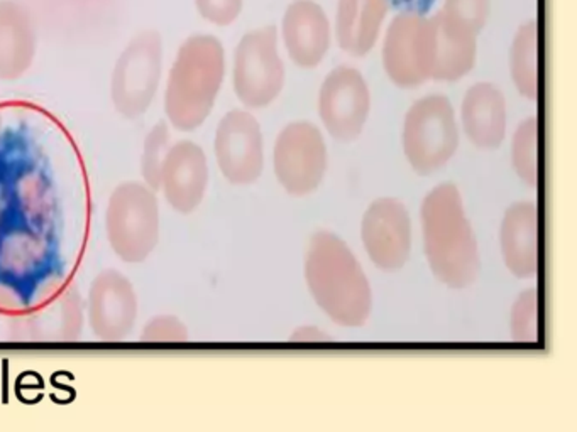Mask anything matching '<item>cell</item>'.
Instances as JSON below:
<instances>
[{
    "label": "cell",
    "mask_w": 577,
    "mask_h": 432,
    "mask_svg": "<svg viewBox=\"0 0 577 432\" xmlns=\"http://www.w3.org/2000/svg\"><path fill=\"white\" fill-rule=\"evenodd\" d=\"M226 78V49L219 37L193 34L180 44L166 78V122L178 132H193L214 110Z\"/></svg>",
    "instance_id": "obj_1"
},
{
    "label": "cell",
    "mask_w": 577,
    "mask_h": 432,
    "mask_svg": "<svg viewBox=\"0 0 577 432\" xmlns=\"http://www.w3.org/2000/svg\"><path fill=\"white\" fill-rule=\"evenodd\" d=\"M423 248L435 277L449 288L462 289L479 272V252L458 186H435L422 203Z\"/></svg>",
    "instance_id": "obj_2"
},
{
    "label": "cell",
    "mask_w": 577,
    "mask_h": 432,
    "mask_svg": "<svg viewBox=\"0 0 577 432\" xmlns=\"http://www.w3.org/2000/svg\"><path fill=\"white\" fill-rule=\"evenodd\" d=\"M305 279L318 306L342 326H363L372 307L369 282L358 259L337 235H312L305 257Z\"/></svg>",
    "instance_id": "obj_3"
},
{
    "label": "cell",
    "mask_w": 577,
    "mask_h": 432,
    "mask_svg": "<svg viewBox=\"0 0 577 432\" xmlns=\"http://www.w3.org/2000/svg\"><path fill=\"white\" fill-rule=\"evenodd\" d=\"M163 37L144 29L129 41L110 74V102L120 117H143L155 102L163 76Z\"/></svg>",
    "instance_id": "obj_4"
},
{
    "label": "cell",
    "mask_w": 577,
    "mask_h": 432,
    "mask_svg": "<svg viewBox=\"0 0 577 432\" xmlns=\"http://www.w3.org/2000/svg\"><path fill=\"white\" fill-rule=\"evenodd\" d=\"M459 126L450 100L434 93L418 98L403 122V152L415 173L422 176L439 171L455 156Z\"/></svg>",
    "instance_id": "obj_5"
},
{
    "label": "cell",
    "mask_w": 577,
    "mask_h": 432,
    "mask_svg": "<svg viewBox=\"0 0 577 432\" xmlns=\"http://www.w3.org/2000/svg\"><path fill=\"white\" fill-rule=\"evenodd\" d=\"M232 86L246 108L261 110L280 97L285 86V65L278 51V31L264 26L249 31L235 46Z\"/></svg>",
    "instance_id": "obj_6"
},
{
    "label": "cell",
    "mask_w": 577,
    "mask_h": 432,
    "mask_svg": "<svg viewBox=\"0 0 577 432\" xmlns=\"http://www.w3.org/2000/svg\"><path fill=\"white\" fill-rule=\"evenodd\" d=\"M105 227L110 245L122 259H144L155 248L160 230L155 189L138 181L119 184L109 199Z\"/></svg>",
    "instance_id": "obj_7"
},
{
    "label": "cell",
    "mask_w": 577,
    "mask_h": 432,
    "mask_svg": "<svg viewBox=\"0 0 577 432\" xmlns=\"http://www.w3.org/2000/svg\"><path fill=\"white\" fill-rule=\"evenodd\" d=\"M273 168L278 182L292 196L317 191L327 171V144L320 128L305 120L283 127L273 147Z\"/></svg>",
    "instance_id": "obj_8"
},
{
    "label": "cell",
    "mask_w": 577,
    "mask_h": 432,
    "mask_svg": "<svg viewBox=\"0 0 577 432\" xmlns=\"http://www.w3.org/2000/svg\"><path fill=\"white\" fill-rule=\"evenodd\" d=\"M434 36L430 19L418 12L394 15L384 34L383 68L394 85L412 90L432 80Z\"/></svg>",
    "instance_id": "obj_9"
},
{
    "label": "cell",
    "mask_w": 577,
    "mask_h": 432,
    "mask_svg": "<svg viewBox=\"0 0 577 432\" xmlns=\"http://www.w3.org/2000/svg\"><path fill=\"white\" fill-rule=\"evenodd\" d=\"M317 110L332 139L358 140L371 110V91L359 69L346 65L332 69L318 91Z\"/></svg>",
    "instance_id": "obj_10"
},
{
    "label": "cell",
    "mask_w": 577,
    "mask_h": 432,
    "mask_svg": "<svg viewBox=\"0 0 577 432\" xmlns=\"http://www.w3.org/2000/svg\"><path fill=\"white\" fill-rule=\"evenodd\" d=\"M214 154L220 173L232 184L246 186L259 180L264 166V145L261 126L251 112L235 108L220 119Z\"/></svg>",
    "instance_id": "obj_11"
},
{
    "label": "cell",
    "mask_w": 577,
    "mask_h": 432,
    "mask_svg": "<svg viewBox=\"0 0 577 432\" xmlns=\"http://www.w3.org/2000/svg\"><path fill=\"white\" fill-rule=\"evenodd\" d=\"M361 235L369 259L381 270L401 269L412 248V222L400 199L380 198L363 216Z\"/></svg>",
    "instance_id": "obj_12"
},
{
    "label": "cell",
    "mask_w": 577,
    "mask_h": 432,
    "mask_svg": "<svg viewBox=\"0 0 577 432\" xmlns=\"http://www.w3.org/2000/svg\"><path fill=\"white\" fill-rule=\"evenodd\" d=\"M209 184V162L202 145L181 139L169 145L160 174L166 201L180 213H192L202 203Z\"/></svg>",
    "instance_id": "obj_13"
},
{
    "label": "cell",
    "mask_w": 577,
    "mask_h": 432,
    "mask_svg": "<svg viewBox=\"0 0 577 432\" xmlns=\"http://www.w3.org/2000/svg\"><path fill=\"white\" fill-rule=\"evenodd\" d=\"M281 36L290 60L298 68L313 69L330 48V20L313 0H293L285 11Z\"/></svg>",
    "instance_id": "obj_14"
},
{
    "label": "cell",
    "mask_w": 577,
    "mask_h": 432,
    "mask_svg": "<svg viewBox=\"0 0 577 432\" xmlns=\"http://www.w3.org/2000/svg\"><path fill=\"white\" fill-rule=\"evenodd\" d=\"M464 135L481 151H495L506 135V100L503 91L489 81L472 85L460 105Z\"/></svg>",
    "instance_id": "obj_15"
},
{
    "label": "cell",
    "mask_w": 577,
    "mask_h": 432,
    "mask_svg": "<svg viewBox=\"0 0 577 432\" xmlns=\"http://www.w3.org/2000/svg\"><path fill=\"white\" fill-rule=\"evenodd\" d=\"M434 65L432 80L454 83L472 72L477 56V34L442 11L432 15Z\"/></svg>",
    "instance_id": "obj_16"
},
{
    "label": "cell",
    "mask_w": 577,
    "mask_h": 432,
    "mask_svg": "<svg viewBox=\"0 0 577 432\" xmlns=\"http://www.w3.org/2000/svg\"><path fill=\"white\" fill-rule=\"evenodd\" d=\"M501 252L510 272L529 279L538 272L540 228L538 208L530 201H518L506 210L501 223Z\"/></svg>",
    "instance_id": "obj_17"
},
{
    "label": "cell",
    "mask_w": 577,
    "mask_h": 432,
    "mask_svg": "<svg viewBox=\"0 0 577 432\" xmlns=\"http://www.w3.org/2000/svg\"><path fill=\"white\" fill-rule=\"evenodd\" d=\"M36 53L37 36L29 11L19 0H0V80L22 78Z\"/></svg>",
    "instance_id": "obj_18"
},
{
    "label": "cell",
    "mask_w": 577,
    "mask_h": 432,
    "mask_svg": "<svg viewBox=\"0 0 577 432\" xmlns=\"http://www.w3.org/2000/svg\"><path fill=\"white\" fill-rule=\"evenodd\" d=\"M388 9V0H339L335 14L339 48L354 58H364L371 53Z\"/></svg>",
    "instance_id": "obj_19"
},
{
    "label": "cell",
    "mask_w": 577,
    "mask_h": 432,
    "mask_svg": "<svg viewBox=\"0 0 577 432\" xmlns=\"http://www.w3.org/2000/svg\"><path fill=\"white\" fill-rule=\"evenodd\" d=\"M510 72L521 97L538 98L540 72H538V24L529 20L514 32L510 49Z\"/></svg>",
    "instance_id": "obj_20"
},
{
    "label": "cell",
    "mask_w": 577,
    "mask_h": 432,
    "mask_svg": "<svg viewBox=\"0 0 577 432\" xmlns=\"http://www.w3.org/2000/svg\"><path fill=\"white\" fill-rule=\"evenodd\" d=\"M538 120L529 117L517 127L512 140V162L517 176L535 188L538 184Z\"/></svg>",
    "instance_id": "obj_21"
},
{
    "label": "cell",
    "mask_w": 577,
    "mask_h": 432,
    "mask_svg": "<svg viewBox=\"0 0 577 432\" xmlns=\"http://www.w3.org/2000/svg\"><path fill=\"white\" fill-rule=\"evenodd\" d=\"M169 126L168 122H157L151 127L144 137L143 154H141V174H143L144 184L151 189L160 188V174L163 168V161L169 145Z\"/></svg>",
    "instance_id": "obj_22"
},
{
    "label": "cell",
    "mask_w": 577,
    "mask_h": 432,
    "mask_svg": "<svg viewBox=\"0 0 577 432\" xmlns=\"http://www.w3.org/2000/svg\"><path fill=\"white\" fill-rule=\"evenodd\" d=\"M538 321V292L535 289L523 292L512 311V335L517 342L537 343L540 336Z\"/></svg>",
    "instance_id": "obj_23"
},
{
    "label": "cell",
    "mask_w": 577,
    "mask_h": 432,
    "mask_svg": "<svg viewBox=\"0 0 577 432\" xmlns=\"http://www.w3.org/2000/svg\"><path fill=\"white\" fill-rule=\"evenodd\" d=\"M442 12L479 34L491 14V0H443Z\"/></svg>",
    "instance_id": "obj_24"
},
{
    "label": "cell",
    "mask_w": 577,
    "mask_h": 432,
    "mask_svg": "<svg viewBox=\"0 0 577 432\" xmlns=\"http://www.w3.org/2000/svg\"><path fill=\"white\" fill-rule=\"evenodd\" d=\"M198 15L219 27L234 24L242 12L244 0H193Z\"/></svg>",
    "instance_id": "obj_25"
},
{
    "label": "cell",
    "mask_w": 577,
    "mask_h": 432,
    "mask_svg": "<svg viewBox=\"0 0 577 432\" xmlns=\"http://www.w3.org/2000/svg\"><path fill=\"white\" fill-rule=\"evenodd\" d=\"M293 342H322V339H327V336L318 331L317 328H300L297 333H293L292 336Z\"/></svg>",
    "instance_id": "obj_26"
},
{
    "label": "cell",
    "mask_w": 577,
    "mask_h": 432,
    "mask_svg": "<svg viewBox=\"0 0 577 432\" xmlns=\"http://www.w3.org/2000/svg\"><path fill=\"white\" fill-rule=\"evenodd\" d=\"M0 117H2V115H0ZM0 120H2V119H0ZM0 132H2V122H0Z\"/></svg>",
    "instance_id": "obj_27"
}]
</instances>
